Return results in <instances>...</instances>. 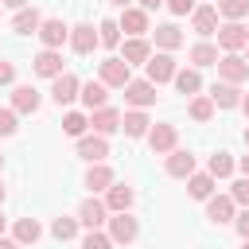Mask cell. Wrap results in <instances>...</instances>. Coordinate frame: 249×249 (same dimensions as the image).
I'll use <instances>...</instances> for the list:
<instances>
[{"mask_svg": "<svg viewBox=\"0 0 249 249\" xmlns=\"http://www.w3.org/2000/svg\"><path fill=\"white\" fill-rule=\"evenodd\" d=\"M214 66H218V78H222V82H233V86H237V82H245V78H249V62H245L237 51L218 54V62H214Z\"/></svg>", "mask_w": 249, "mask_h": 249, "instance_id": "obj_1", "label": "cell"}, {"mask_svg": "<svg viewBox=\"0 0 249 249\" xmlns=\"http://www.w3.org/2000/svg\"><path fill=\"white\" fill-rule=\"evenodd\" d=\"M136 233H140V226H136V218H132L128 210H121V214L109 218V237H113V245H132Z\"/></svg>", "mask_w": 249, "mask_h": 249, "instance_id": "obj_2", "label": "cell"}, {"mask_svg": "<svg viewBox=\"0 0 249 249\" xmlns=\"http://www.w3.org/2000/svg\"><path fill=\"white\" fill-rule=\"evenodd\" d=\"M97 78H101L109 89H124L132 74H128V62H124V58H105V62L97 66Z\"/></svg>", "mask_w": 249, "mask_h": 249, "instance_id": "obj_3", "label": "cell"}, {"mask_svg": "<svg viewBox=\"0 0 249 249\" xmlns=\"http://www.w3.org/2000/svg\"><path fill=\"white\" fill-rule=\"evenodd\" d=\"M124 101H128L132 109H148V105H156V86H152L148 78H128Z\"/></svg>", "mask_w": 249, "mask_h": 249, "instance_id": "obj_4", "label": "cell"}, {"mask_svg": "<svg viewBox=\"0 0 249 249\" xmlns=\"http://www.w3.org/2000/svg\"><path fill=\"white\" fill-rule=\"evenodd\" d=\"M214 35H218V47H222V51H241V47L249 43V31H245V23H241V19L222 23Z\"/></svg>", "mask_w": 249, "mask_h": 249, "instance_id": "obj_5", "label": "cell"}, {"mask_svg": "<svg viewBox=\"0 0 249 249\" xmlns=\"http://www.w3.org/2000/svg\"><path fill=\"white\" fill-rule=\"evenodd\" d=\"M144 66H148V82H152V86H160V82H171V78H175V70H179V66H175V58H171V51H160V54H152Z\"/></svg>", "mask_w": 249, "mask_h": 249, "instance_id": "obj_6", "label": "cell"}, {"mask_svg": "<svg viewBox=\"0 0 249 249\" xmlns=\"http://www.w3.org/2000/svg\"><path fill=\"white\" fill-rule=\"evenodd\" d=\"M109 222V206L101 202V198H86L82 206H78V226H86V230H101Z\"/></svg>", "mask_w": 249, "mask_h": 249, "instance_id": "obj_7", "label": "cell"}, {"mask_svg": "<svg viewBox=\"0 0 249 249\" xmlns=\"http://www.w3.org/2000/svg\"><path fill=\"white\" fill-rule=\"evenodd\" d=\"M78 89H82V82H78L70 70H62L58 78H51V97H54V105H70V101L78 97Z\"/></svg>", "mask_w": 249, "mask_h": 249, "instance_id": "obj_8", "label": "cell"}, {"mask_svg": "<svg viewBox=\"0 0 249 249\" xmlns=\"http://www.w3.org/2000/svg\"><path fill=\"white\" fill-rule=\"evenodd\" d=\"M175 140H179L175 124H152V128H148V148H152L156 156H167V152L175 148Z\"/></svg>", "mask_w": 249, "mask_h": 249, "instance_id": "obj_9", "label": "cell"}, {"mask_svg": "<svg viewBox=\"0 0 249 249\" xmlns=\"http://www.w3.org/2000/svg\"><path fill=\"white\" fill-rule=\"evenodd\" d=\"M35 35L43 39V47H51V51H58V47H62V43L70 39V27H66L62 19H43Z\"/></svg>", "mask_w": 249, "mask_h": 249, "instance_id": "obj_10", "label": "cell"}, {"mask_svg": "<svg viewBox=\"0 0 249 249\" xmlns=\"http://www.w3.org/2000/svg\"><path fill=\"white\" fill-rule=\"evenodd\" d=\"M31 70H35L39 78H58V74H62V54L51 51V47H43V51L31 58Z\"/></svg>", "mask_w": 249, "mask_h": 249, "instance_id": "obj_11", "label": "cell"}, {"mask_svg": "<svg viewBox=\"0 0 249 249\" xmlns=\"http://www.w3.org/2000/svg\"><path fill=\"white\" fill-rule=\"evenodd\" d=\"M191 27H195L202 39L214 35V31H218V8H214V4H198V8L191 12Z\"/></svg>", "mask_w": 249, "mask_h": 249, "instance_id": "obj_12", "label": "cell"}, {"mask_svg": "<svg viewBox=\"0 0 249 249\" xmlns=\"http://www.w3.org/2000/svg\"><path fill=\"white\" fill-rule=\"evenodd\" d=\"M233 206H237V202H233L230 195H210V198H206V218L218 222V226H226V222H233Z\"/></svg>", "mask_w": 249, "mask_h": 249, "instance_id": "obj_13", "label": "cell"}, {"mask_svg": "<svg viewBox=\"0 0 249 249\" xmlns=\"http://www.w3.org/2000/svg\"><path fill=\"white\" fill-rule=\"evenodd\" d=\"M210 101H214L218 109H237V105H241V89H237L233 82H214V86H210Z\"/></svg>", "mask_w": 249, "mask_h": 249, "instance_id": "obj_14", "label": "cell"}, {"mask_svg": "<svg viewBox=\"0 0 249 249\" xmlns=\"http://www.w3.org/2000/svg\"><path fill=\"white\" fill-rule=\"evenodd\" d=\"M89 124H93V132H97V136H113V132L121 128V113H117V109H109V105H101V109H93Z\"/></svg>", "mask_w": 249, "mask_h": 249, "instance_id": "obj_15", "label": "cell"}, {"mask_svg": "<svg viewBox=\"0 0 249 249\" xmlns=\"http://www.w3.org/2000/svg\"><path fill=\"white\" fill-rule=\"evenodd\" d=\"M78 156L82 160H89V163H101L105 156H109V144H105V136H78Z\"/></svg>", "mask_w": 249, "mask_h": 249, "instance_id": "obj_16", "label": "cell"}, {"mask_svg": "<svg viewBox=\"0 0 249 249\" xmlns=\"http://www.w3.org/2000/svg\"><path fill=\"white\" fill-rule=\"evenodd\" d=\"M70 47H74V54H89V51L97 47V31H93V23H78V27H70Z\"/></svg>", "mask_w": 249, "mask_h": 249, "instance_id": "obj_17", "label": "cell"}, {"mask_svg": "<svg viewBox=\"0 0 249 249\" xmlns=\"http://www.w3.org/2000/svg\"><path fill=\"white\" fill-rule=\"evenodd\" d=\"M191 171H195V156L183 152V148H171V152H167V175H171V179H187Z\"/></svg>", "mask_w": 249, "mask_h": 249, "instance_id": "obj_18", "label": "cell"}, {"mask_svg": "<svg viewBox=\"0 0 249 249\" xmlns=\"http://www.w3.org/2000/svg\"><path fill=\"white\" fill-rule=\"evenodd\" d=\"M117 179H113V167L101 160V163H89V171H86V187L89 191H109Z\"/></svg>", "mask_w": 249, "mask_h": 249, "instance_id": "obj_19", "label": "cell"}, {"mask_svg": "<svg viewBox=\"0 0 249 249\" xmlns=\"http://www.w3.org/2000/svg\"><path fill=\"white\" fill-rule=\"evenodd\" d=\"M132 187H124V183H113L109 191H105V206H109V214H121V210H128L132 206Z\"/></svg>", "mask_w": 249, "mask_h": 249, "instance_id": "obj_20", "label": "cell"}, {"mask_svg": "<svg viewBox=\"0 0 249 249\" xmlns=\"http://www.w3.org/2000/svg\"><path fill=\"white\" fill-rule=\"evenodd\" d=\"M39 23H43L39 8H19V12L12 16V31H19V35H35V31H39Z\"/></svg>", "mask_w": 249, "mask_h": 249, "instance_id": "obj_21", "label": "cell"}, {"mask_svg": "<svg viewBox=\"0 0 249 249\" xmlns=\"http://www.w3.org/2000/svg\"><path fill=\"white\" fill-rule=\"evenodd\" d=\"M78 97L86 101V109H101V105L109 101V86H105L101 78H97V82H86V86L78 89Z\"/></svg>", "mask_w": 249, "mask_h": 249, "instance_id": "obj_22", "label": "cell"}, {"mask_svg": "<svg viewBox=\"0 0 249 249\" xmlns=\"http://www.w3.org/2000/svg\"><path fill=\"white\" fill-rule=\"evenodd\" d=\"M12 109L16 113H35L39 109V89L35 86H16L12 89Z\"/></svg>", "mask_w": 249, "mask_h": 249, "instance_id": "obj_23", "label": "cell"}, {"mask_svg": "<svg viewBox=\"0 0 249 249\" xmlns=\"http://www.w3.org/2000/svg\"><path fill=\"white\" fill-rule=\"evenodd\" d=\"M117 27L128 31V35H144V31H148V12H144V8H124V16H121Z\"/></svg>", "mask_w": 249, "mask_h": 249, "instance_id": "obj_24", "label": "cell"}, {"mask_svg": "<svg viewBox=\"0 0 249 249\" xmlns=\"http://www.w3.org/2000/svg\"><path fill=\"white\" fill-rule=\"evenodd\" d=\"M148 113L144 109H132V113H124L121 117V128H124V136H148Z\"/></svg>", "mask_w": 249, "mask_h": 249, "instance_id": "obj_25", "label": "cell"}, {"mask_svg": "<svg viewBox=\"0 0 249 249\" xmlns=\"http://www.w3.org/2000/svg\"><path fill=\"white\" fill-rule=\"evenodd\" d=\"M187 191H191L195 198H210V195H214V175H210V171H191V175H187Z\"/></svg>", "mask_w": 249, "mask_h": 249, "instance_id": "obj_26", "label": "cell"}, {"mask_svg": "<svg viewBox=\"0 0 249 249\" xmlns=\"http://www.w3.org/2000/svg\"><path fill=\"white\" fill-rule=\"evenodd\" d=\"M152 35H156V47H163V51H175V47H183V31H179L175 23H160Z\"/></svg>", "mask_w": 249, "mask_h": 249, "instance_id": "obj_27", "label": "cell"}, {"mask_svg": "<svg viewBox=\"0 0 249 249\" xmlns=\"http://www.w3.org/2000/svg\"><path fill=\"white\" fill-rule=\"evenodd\" d=\"M148 58H152V47H148L140 35H132V39L124 43V62H128V66H140V62H148Z\"/></svg>", "mask_w": 249, "mask_h": 249, "instance_id": "obj_28", "label": "cell"}, {"mask_svg": "<svg viewBox=\"0 0 249 249\" xmlns=\"http://www.w3.org/2000/svg\"><path fill=\"white\" fill-rule=\"evenodd\" d=\"M175 89L179 93H198L202 89V74H198V66H191V70H175Z\"/></svg>", "mask_w": 249, "mask_h": 249, "instance_id": "obj_29", "label": "cell"}, {"mask_svg": "<svg viewBox=\"0 0 249 249\" xmlns=\"http://www.w3.org/2000/svg\"><path fill=\"white\" fill-rule=\"evenodd\" d=\"M39 237H43V226H39L35 218H19V222H16V241H19V245H35Z\"/></svg>", "mask_w": 249, "mask_h": 249, "instance_id": "obj_30", "label": "cell"}, {"mask_svg": "<svg viewBox=\"0 0 249 249\" xmlns=\"http://www.w3.org/2000/svg\"><path fill=\"white\" fill-rule=\"evenodd\" d=\"M206 171H210L214 179H230V175H233V156H230V152H214L210 163H206Z\"/></svg>", "mask_w": 249, "mask_h": 249, "instance_id": "obj_31", "label": "cell"}, {"mask_svg": "<svg viewBox=\"0 0 249 249\" xmlns=\"http://www.w3.org/2000/svg\"><path fill=\"white\" fill-rule=\"evenodd\" d=\"M97 43L109 47V51L121 43V27H117V19H101V23H97Z\"/></svg>", "mask_w": 249, "mask_h": 249, "instance_id": "obj_32", "label": "cell"}, {"mask_svg": "<svg viewBox=\"0 0 249 249\" xmlns=\"http://www.w3.org/2000/svg\"><path fill=\"white\" fill-rule=\"evenodd\" d=\"M191 62L195 66H214L218 62V47L214 43H195L191 47Z\"/></svg>", "mask_w": 249, "mask_h": 249, "instance_id": "obj_33", "label": "cell"}, {"mask_svg": "<svg viewBox=\"0 0 249 249\" xmlns=\"http://www.w3.org/2000/svg\"><path fill=\"white\" fill-rule=\"evenodd\" d=\"M86 128H89V117L86 113H66L62 117V132L66 136H86Z\"/></svg>", "mask_w": 249, "mask_h": 249, "instance_id": "obj_34", "label": "cell"}, {"mask_svg": "<svg viewBox=\"0 0 249 249\" xmlns=\"http://www.w3.org/2000/svg\"><path fill=\"white\" fill-rule=\"evenodd\" d=\"M187 113H191V121H210V117H214V101H210V97H191Z\"/></svg>", "mask_w": 249, "mask_h": 249, "instance_id": "obj_35", "label": "cell"}, {"mask_svg": "<svg viewBox=\"0 0 249 249\" xmlns=\"http://www.w3.org/2000/svg\"><path fill=\"white\" fill-rule=\"evenodd\" d=\"M214 8H218V16H226V19H241V16L249 12V0H218Z\"/></svg>", "mask_w": 249, "mask_h": 249, "instance_id": "obj_36", "label": "cell"}, {"mask_svg": "<svg viewBox=\"0 0 249 249\" xmlns=\"http://www.w3.org/2000/svg\"><path fill=\"white\" fill-rule=\"evenodd\" d=\"M51 233H54L58 241H70V237L78 233V218H54V222H51Z\"/></svg>", "mask_w": 249, "mask_h": 249, "instance_id": "obj_37", "label": "cell"}, {"mask_svg": "<svg viewBox=\"0 0 249 249\" xmlns=\"http://www.w3.org/2000/svg\"><path fill=\"white\" fill-rule=\"evenodd\" d=\"M82 249H113V237L101 233V230H89V233L82 237Z\"/></svg>", "mask_w": 249, "mask_h": 249, "instance_id": "obj_38", "label": "cell"}, {"mask_svg": "<svg viewBox=\"0 0 249 249\" xmlns=\"http://www.w3.org/2000/svg\"><path fill=\"white\" fill-rule=\"evenodd\" d=\"M230 198H233L237 206H249V175L233 179V187H230Z\"/></svg>", "mask_w": 249, "mask_h": 249, "instance_id": "obj_39", "label": "cell"}, {"mask_svg": "<svg viewBox=\"0 0 249 249\" xmlns=\"http://www.w3.org/2000/svg\"><path fill=\"white\" fill-rule=\"evenodd\" d=\"M19 124H16V109H0V136H12Z\"/></svg>", "mask_w": 249, "mask_h": 249, "instance_id": "obj_40", "label": "cell"}, {"mask_svg": "<svg viewBox=\"0 0 249 249\" xmlns=\"http://www.w3.org/2000/svg\"><path fill=\"white\" fill-rule=\"evenodd\" d=\"M175 16H187V12H195V0H163Z\"/></svg>", "mask_w": 249, "mask_h": 249, "instance_id": "obj_41", "label": "cell"}, {"mask_svg": "<svg viewBox=\"0 0 249 249\" xmlns=\"http://www.w3.org/2000/svg\"><path fill=\"white\" fill-rule=\"evenodd\" d=\"M233 226H237V233H241V237H249V206H245L241 214H233Z\"/></svg>", "mask_w": 249, "mask_h": 249, "instance_id": "obj_42", "label": "cell"}, {"mask_svg": "<svg viewBox=\"0 0 249 249\" xmlns=\"http://www.w3.org/2000/svg\"><path fill=\"white\" fill-rule=\"evenodd\" d=\"M16 82V66L12 62H0V86H12Z\"/></svg>", "mask_w": 249, "mask_h": 249, "instance_id": "obj_43", "label": "cell"}, {"mask_svg": "<svg viewBox=\"0 0 249 249\" xmlns=\"http://www.w3.org/2000/svg\"><path fill=\"white\" fill-rule=\"evenodd\" d=\"M0 249H23V245H19L16 237H0Z\"/></svg>", "mask_w": 249, "mask_h": 249, "instance_id": "obj_44", "label": "cell"}, {"mask_svg": "<svg viewBox=\"0 0 249 249\" xmlns=\"http://www.w3.org/2000/svg\"><path fill=\"white\" fill-rule=\"evenodd\" d=\"M0 4H4V8H16V12H19V8H27V0H0Z\"/></svg>", "mask_w": 249, "mask_h": 249, "instance_id": "obj_45", "label": "cell"}, {"mask_svg": "<svg viewBox=\"0 0 249 249\" xmlns=\"http://www.w3.org/2000/svg\"><path fill=\"white\" fill-rule=\"evenodd\" d=\"M160 4H163V0H140V8H144V12H152V8H160Z\"/></svg>", "mask_w": 249, "mask_h": 249, "instance_id": "obj_46", "label": "cell"}, {"mask_svg": "<svg viewBox=\"0 0 249 249\" xmlns=\"http://www.w3.org/2000/svg\"><path fill=\"white\" fill-rule=\"evenodd\" d=\"M241 171H245V175H249V156H241Z\"/></svg>", "mask_w": 249, "mask_h": 249, "instance_id": "obj_47", "label": "cell"}, {"mask_svg": "<svg viewBox=\"0 0 249 249\" xmlns=\"http://www.w3.org/2000/svg\"><path fill=\"white\" fill-rule=\"evenodd\" d=\"M241 109H245V117H249V93H245V97H241Z\"/></svg>", "mask_w": 249, "mask_h": 249, "instance_id": "obj_48", "label": "cell"}, {"mask_svg": "<svg viewBox=\"0 0 249 249\" xmlns=\"http://www.w3.org/2000/svg\"><path fill=\"white\" fill-rule=\"evenodd\" d=\"M109 4H117V8H128V0H109Z\"/></svg>", "mask_w": 249, "mask_h": 249, "instance_id": "obj_49", "label": "cell"}, {"mask_svg": "<svg viewBox=\"0 0 249 249\" xmlns=\"http://www.w3.org/2000/svg\"><path fill=\"white\" fill-rule=\"evenodd\" d=\"M0 233H4V214H0Z\"/></svg>", "mask_w": 249, "mask_h": 249, "instance_id": "obj_50", "label": "cell"}, {"mask_svg": "<svg viewBox=\"0 0 249 249\" xmlns=\"http://www.w3.org/2000/svg\"><path fill=\"white\" fill-rule=\"evenodd\" d=\"M0 202H4V183H0Z\"/></svg>", "mask_w": 249, "mask_h": 249, "instance_id": "obj_51", "label": "cell"}, {"mask_svg": "<svg viewBox=\"0 0 249 249\" xmlns=\"http://www.w3.org/2000/svg\"><path fill=\"white\" fill-rule=\"evenodd\" d=\"M241 249H249V237H245V245H241Z\"/></svg>", "mask_w": 249, "mask_h": 249, "instance_id": "obj_52", "label": "cell"}, {"mask_svg": "<svg viewBox=\"0 0 249 249\" xmlns=\"http://www.w3.org/2000/svg\"><path fill=\"white\" fill-rule=\"evenodd\" d=\"M245 144H249V128H245Z\"/></svg>", "mask_w": 249, "mask_h": 249, "instance_id": "obj_53", "label": "cell"}, {"mask_svg": "<svg viewBox=\"0 0 249 249\" xmlns=\"http://www.w3.org/2000/svg\"><path fill=\"white\" fill-rule=\"evenodd\" d=\"M245 51H249V43H245ZM245 62H249V54H245Z\"/></svg>", "mask_w": 249, "mask_h": 249, "instance_id": "obj_54", "label": "cell"}, {"mask_svg": "<svg viewBox=\"0 0 249 249\" xmlns=\"http://www.w3.org/2000/svg\"><path fill=\"white\" fill-rule=\"evenodd\" d=\"M0 167H4V156H0Z\"/></svg>", "mask_w": 249, "mask_h": 249, "instance_id": "obj_55", "label": "cell"}, {"mask_svg": "<svg viewBox=\"0 0 249 249\" xmlns=\"http://www.w3.org/2000/svg\"><path fill=\"white\" fill-rule=\"evenodd\" d=\"M0 8H4V4H0Z\"/></svg>", "mask_w": 249, "mask_h": 249, "instance_id": "obj_56", "label": "cell"}]
</instances>
